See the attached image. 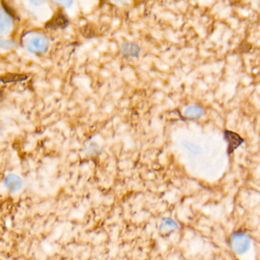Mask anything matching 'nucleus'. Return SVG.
<instances>
[{"label": "nucleus", "mask_w": 260, "mask_h": 260, "mask_svg": "<svg viewBox=\"0 0 260 260\" xmlns=\"http://www.w3.org/2000/svg\"><path fill=\"white\" fill-rule=\"evenodd\" d=\"M177 227L178 226L174 220L171 219V218H165L162 222L160 229H161L162 232L168 233V232H174V230L177 229Z\"/></svg>", "instance_id": "obj_8"}, {"label": "nucleus", "mask_w": 260, "mask_h": 260, "mask_svg": "<svg viewBox=\"0 0 260 260\" xmlns=\"http://www.w3.org/2000/svg\"><path fill=\"white\" fill-rule=\"evenodd\" d=\"M29 1L35 6H40V5L43 4L46 0H29Z\"/></svg>", "instance_id": "obj_12"}, {"label": "nucleus", "mask_w": 260, "mask_h": 260, "mask_svg": "<svg viewBox=\"0 0 260 260\" xmlns=\"http://www.w3.org/2000/svg\"><path fill=\"white\" fill-rule=\"evenodd\" d=\"M67 21L66 20L65 17L62 15H57L55 17L50 23L49 26L53 27H63L67 25Z\"/></svg>", "instance_id": "obj_9"}, {"label": "nucleus", "mask_w": 260, "mask_h": 260, "mask_svg": "<svg viewBox=\"0 0 260 260\" xmlns=\"http://www.w3.org/2000/svg\"><path fill=\"white\" fill-rule=\"evenodd\" d=\"M5 184L11 192H16L21 189V186H22V181L18 176L15 175V174H10L5 179Z\"/></svg>", "instance_id": "obj_4"}, {"label": "nucleus", "mask_w": 260, "mask_h": 260, "mask_svg": "<svg viewBox=\"0 0 260 260\" xmlns=\"http://www.w3.org/2000/svg\"><path fill=\"white\" fill-rule=\"evenodd\" d=\"M230 246L238 254L246 253L250 248V240L244 232H236L230 238Z\"/></svg>", "instance_id": "obj_2"}, {"label": "nucleus", "mask_w": 260, "mask_h": 260, "mask_svg": "<svg viewBox=\"0 0 260 260\" xmlns=\"http://www.w3.org/2000/svg\"><path fill=\"white\" fill-rule=\"evenodd\" d=\"M24 45L29 52L38 54L44 53L47 50L48 42L43 35L30 34L24 38Z\"/></svg>", "instance_id": "obj_1"}, {"label": "nucleus", "mask_w": 260, "mask_h": 260, "mask_svg": "<svg viewBox=\"0 0 260 260\" xmlns=\"http://www.w3.org/2000/svg\"><path fill=\"white\" fill-rule=\"evenodd\" d=\"M204 115V110L197 105H191L185 111V116L189 119H199Z\"/></svg>", "instance_id": "obj_5"}, {"label": "nucleus", "mask_w": 260, "mask_h": 260, "mask_svg": "<svg viewBox=\"0 0 260 260\" xmlns=\"http://www.w3.org/2000/svg\"><path fill=\"white\" fill-rule=\"evenodd\" d=\"M117 1H120V2H122V3H123L124 1H125V0H117Z\"/></svg>", "instance_id": "obj_13"}, {"label": "nucleus", "mask_w": 260, "mask_h": 260, "mask_svg": "<svg viewBox=\"0 0 260 260\" xmlns=\"http://www.w3.org/2000/svg\"><path fill=\"white\" fill-rule=\"evenodd\" d=\"M123 53L127 56H136L139 53V49L134 44H126L123 47Z\"/></svg>", "instance_id": "obj_10"}, {"label": "nucleus", "mask_w": 260, "mask_h": 260, "mask_svg": "<svg viewBox=\"0 0 260 260\" xmlns=\"http://www.w3.org/2000/svg\"><path fill=\"white\" fill-rule=\"evenodd\" d=\"M12 27V21L7 12L2 11L1 18H0V30L1 34L7 33Z\"/></svg>", "instance_id": "obj_6"}, {"label": "nucleus", "mask_w": 260, "mask_h": 260, "mask_svg": "<svg viewBox=\"0 0 260 260\" xmlns=\"http://www.w3.org/2000/svg\"><path fill=\"white\" fill-rule=\"evenodd\" d=\"M224 139L227 141L228 144L227 147V154H233L234 151L241 146L244 142V139L241 137L238 133H234L230 130H224Z\"/></svg>", "instance_id": "obj_3"}, {"label": "nucleus", "mask_w": 260, "mask_h": 260, "mask_svg": "<svg viewBox=\"0 0 260 260\" xmlns=\"http://www.w3.org/2000/svg\"><path fill=\"white\" fill-rule=\"evenodd\" d=\"M25 75L20 74H6L2 77L1 80L3 83H9V82H21L27 79Z\"/></svg>", "instance_id": "obj_7"}, {"label": "nucleus", "mask_w": 260, "mask_h": 260, "mask_svg": "<svg viewBox=\"0 0 260 260\" xmlns=\"http://www.w3.org/2000/svg\"><path fill=\"white\" fill-rule=\"evenodd\" d=\"M56 1L58 2L60 4L66 6V7H70V6L73 4V0H56Z\"/></svg>", "instance_id": "obj_11"}]
</instances>
